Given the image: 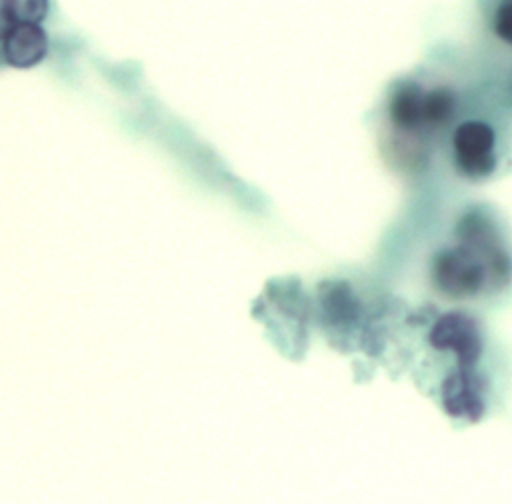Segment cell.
I'll list each match as a JSON object with an SVG mask.
<instances>
[{
	"mask_svg": "<svg viewBox=\"0 0 512 504\" xmlns=\"http://www.w3.org/2000/svg\"><path fill=\"white\" fill-rule=\"evenodd\" d=\"M450 94L446 90H434L432 94L424 96V120L440 122L450 114Z\"/></svg>",
	"mask_w": 512,
	"mask_h": 504,
	"instance_id": "ba28073f",
	"label": "cell"
},
{
	"mask_svg": "<svg viewBox=\"0 0 512 504\" xmlns=\"http://www.w3.org/2000/svg\"><path fill=\"white\" fill-rule=\"evenodd\" d=\"M12 22H10V18H8V14H6V10H4V2L0 0V40H4L6 38V34L12 30Z\"/></svg>",
	"mask_w": 512,
	"mask_h": 504,
	"instance_id": "30bf717a",
	"label": "cell"
},
{
	"mask_svg": "<svg viewBox=\"0 0 512 504\" xmlns=\"http://www.w3.org/2000/svg\"><path fill=\"white\" fill-rule=\"evenodd\" d=\"M48 40L38 24H14L2 40V54L8 64L28 68L46 56Z\"/></svg>",
	"mask_w": 512,
	"mask_h": 504,
	"instance_id": "277c9868",
	"label": "cell"
},
{
	"mask_svg": "<svg viewBox=\"0 0 512 504\" xmlns=\"http://www.w3.org/2000/svg\"><path fill=\"white\" fill-rule=\"evenodd\" d=\"M430 340L436 348H450L460 356L462 362L476 360L480 352V338L474 320L460 312L444 314L432 328Z\"/></svg>",
	"mask_w": 512,
	"mask_h": 504,
	"instance_id": "7a4b0ae2",
	"label": "cell"
},
{
	"mask_svg": "<svg viewBox=\"0 0 512 504\" xmlns=\"http://www.w3.org/2000/svg\"><path fill=\"white\" fill-rule=\"evenodd\" d=\"M12 24H38L48 12V0H2Z\"/></svg>",
	"mask_w": 512,
	"mask_h": 504,
	"instance_id": "52a82bcc",
	"label": "cell"
},
{
	"mask_svg": "<svg viewBox=\"0 0 512 504\" xmlns=\"http://www.w3.org/2000/svg\"><path fill=\"white\" fill-rule=\"evenodd\" d=\"M444 404L450 414L466 416L468 420H476L484 408L480 392L464 372L444 384Z\"/></svg>",
	"mask_w": 512,
	"mask_h": 504,
	"instance_id": "5b68a950",
	"label": "cell"
},
{
	"mask_svg": "<svg viewBox=\"0 0 512 504\" xmlns=\"http://www.w3.org/2000/svg\"><path fill=\"white\" fill-rule=\"evenodd\" d=\"M494 32L508 44H512V0L498 6L494 16Z\"/></svg>",
	"mask_w": 512,
	"mask_h": 504,
	"instance_id": "9c48e42d",
	"label": "cell"
},
{
	"mask_svg": "<svg viewBox=\"0 0 512 504\" xmlns=\"http://www.w3.org/2000/svg\"><path fill=\"white\" fill-rule=\"evenodd\" d=\"M494 132L488 124L470 120L456 128L454 132V152L460 168L466 174L480 176L494 168Z\"/></svg>",
	"mask_w": 512,
	"mask_h": 504,
	"instance_id": "6da1fadb",
	"label": "cell"
},
{
	"mask_svg": "<svg viewBox=\"0 0 512 504\" xmlns=\"http://www.w3.org/2000/svg\"><path fill=\"white\" fill-rule=\"evenodd\" d=\"M392 118L402 128H414L424 120V96L418 88H404L394 96Z\"/></svg>",
	"mask_w": 512,
	"mask_h": 504,
	"instance_id": "8992f818",
	"label": "cell"
},
{
	"mask_svg": "<svg viewBox=\"0 0 512 504\" xmlns=\"http://www.w3.org/2000/svg\"><path fill=\"white\" fill-rule=\"evenodd\" d=\"M436 280L448 292H472L480 286L482 266L466 250H450L436 262Z\"/></svg>",
	"mask_w": 512,
	"mask_h": 504,
	"instance_id": "3957f363",
	"label": "cell"
}]
</instances>
